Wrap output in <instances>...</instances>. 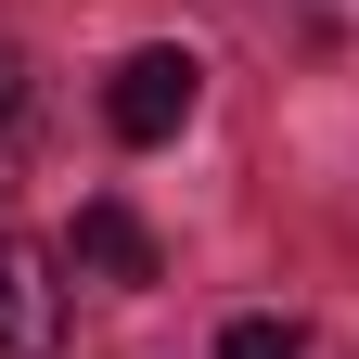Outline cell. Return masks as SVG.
I'll return each instance as SVG.
<instances>
[{"instance_id":"obj_2","label":"cell","mask_w":359,"mask_h":359,"mask_svg":"<svg viewBox=\"0 0 359 359\" xmlns=\"http://www.w3.org/2000/svg\"><path fill=\"white\" fill-rule=\"evenodd\" d=\"M65 346V283H52V244L0 231V359H52Z\"/></svg>"},{"instance_id":"obj_4","label":"cell","mask_w":359,"mask_h":359,"mask_svg":"<svg viewBox=\"0 0 359 359\" xmlns=\"http://www.w3.org/2000/svg\"><path fill=\"white\" fill-rule=\"evenodd\" d=\"M26 128H39V90H26V52L0 39V193L26 180Z\"/></svg>"},{"instance_id":"obj_5","label":"cell","mask_w":359,"mask_h":359,"mask_svg":"<svg viewBox=\"0 0 359 359\" xmlns=\"http://www.w3.org/2000/svg\"><path fill=\"white\" fill-rule=\"evenodd\" d=\"M218 359H308V334H295V321H231Z\"/></svg>"},{"instance_id":"obj_3","label":"cell","mask_w":359,"mask_h":359,"mask_svg":"<svg viewBox=\"0 0 359 359\" xmlns=\"http://www.w3.org/2000/svg\"><path fill=\"white\" fill-rule=\"evenodd\" d=\"M65 257H77V269H103V283H154V269H167V257H154V231H142V218H128L116 193H90V205H77Z\"/></svg>"},{"instance_id":"obj_1","label":"cell","mask_w":359,"mask_h":359,"mask_svg":"<svg viewBox=\"0 0 359 359\" xmlns=\"http://www.w3.org/2000/svg\"><path fill=\"white\" fill-rule=\"evenodd\" d=\"M193 103H205V65L154 39V52H128V65H116L103 128H116V142H180V116H193Z\"/></svg>"}]
</instances>
